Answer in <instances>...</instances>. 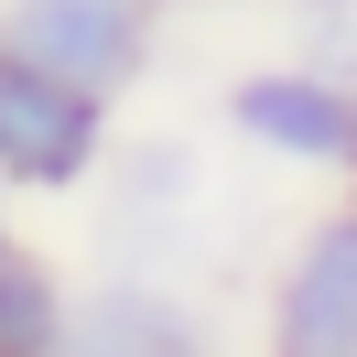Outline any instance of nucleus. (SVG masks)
I'll list each match as a JSON object with an SVG mask.
<instances>
[{"instance_id":"1","label":"nucleus","mask_w":357,"mask_h":357,"mask_svg":"<svg viewBox=\"0 0 357 357\" xmlns=\"http://www.w3.org/2000/svg\"><path fill=\"white\" fill-rule=\"evenodd\" d=\"M217 130L249 162H282V174H314V184H347L357 195V76L314 66V54L238 66L217 87Z\"/></svg>"},{"instance_id":"5","label":"nucleus","mask_w":357,"mask_h":357,"mask_svg":"<svg viewBox=\"0 0 357 357\" xmlns=\"http://www.w3.org/2000/svg\"><path fill=\"white\" fill-rule=\"evenodd\" d=\"M66 357H217V325H206V303L174 271L119 260V271H98V282H76Z\"/></svg>"},{"instance_id":"8","label":"nucleus","mask_w":357,"mask_h":357,"mask_svg":"<svg viewBox=\"0 0 357 357\" xmlns=\"http://www.w3.org/2000/svg\"><path fill=\"white\" fill-rule=\"evenodd\" d=\"M303 54L335 66V76H357V0H314L303 11Z\"/></svg>"},{"instance_id":"9","label":"nucleus","mask_w":357,"mask_h":357,"mask_svg":"<svg viewBox=\"0 0 357 357\" xmlns=\"http://www.w3.org/2000/svg\"><path fill=\"white\" fill-rule=\"evenodd\" d=\"M22 238V195H11V184H0V249Z\"/></svg>"},{"instance_id":"6","label":"nucleus","mask_w":357,"mask_h":357,"mask_svg":"<svg viewBox=\"0 0 357 357\" xmlns=\"http://www.w3.org/2000/svg\"><path fill=\"white\" fill-rule=\"evenodd\" d=\"M109 227H119V260H152L162 271V249L195 227V206H206V152L184 130H119L109 141Z\"/></svg>"},{"instance_id":"4","label":"nucleus","mask_w":357,"mask_h":357,"mask_svg":"<svg viewBox=\"0 0 357 357\" xmlns=\"http://www.w3.org/2000/svg\"><path fill=\"white\" fill-rule=\"evenodd\" d=\"M0 44L76 76V87H98V98H130L152 76L162 0H0Z\"/></svg>"},{"instance_id":"2","label":"nucleus","mask_w":357,"mask_h":357,"mask_svg":"<svg viewBox=\"0 0 357 357\" xmlns=\"http://www.w3.org/2000/svg\"><path fill=\"white\" fill-rule=\"evenodd\" d=\"M109 141H119V98H98V87H76V76L0 44V184L22 206L87 195L109 174Z\"/></svg>"},{"instance_id":"7","label":"nucleus","mask_w":357,"mask_h":357,"mask_svg":"<svg viewBox=\"0 0 357 357\" xmlns=\"http://www.w3.org/2000/svg\"><path fill=\"white\" fill-rule=\"evenodd\" d=\"M66 314H76V282L33 238H11L0 249V357H66Z\"/></svg>"},{"instance_id":"3","label":"nucleus","mask_w":357,"mask_h":357,"mask_svg":"<svg viewBox=\"0 0 357 357\" xmlns=\"http://www.w3.org/2000/svg\"><path fill=\"white\" fill-rule=\"evenodd\" d=\"M260 357H357V195L292 227L260 303Z\"/></svg>"}]
</instances>
